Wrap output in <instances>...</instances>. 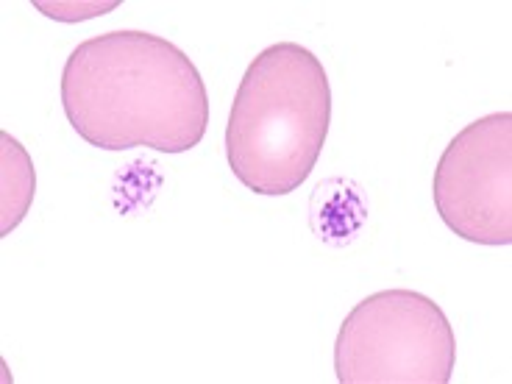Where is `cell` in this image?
<instances>
[{"label":"cell","mask_w":512,"mask_h":384,"mask_svg":"<svg viewBox=\"0 0 512 384\" xmlns=\"http://www.w3.org/2000/svg\"><path fill=\"white\" fill-rule=\"evenodd\" d=\"M368 218L362 187L346 179L320 181L312 198V226L329 245H348Z\"/></svg>","instance_id":"cell-5"},{"label":"cell","mask_w":512,"mask_h":384,"mask_svg":"<svg viewBox=\"0 0 512 384\" xmlns=\"http://www.w3.org/2000/svg\"><path fill=\"white\" fill-rule=\"evenodd\" d=\"M37 195V170L28 151L9 131L0 134V237H9Z\"/></svg>","instance_id":"cell-6"},{"label":"cell","mask_w":512,"mask_h":384,"mask_svg":"<svg viewBox=\"0 0 512 384\" xmlns=\"http://www.w3.org/2000/svg\"><path fill=\"white\" fill-rule=\"evenodd\" d=\"M432 201L465 243L512 245V112L479 117L448 142L435 167Z\"/></svg>","instance_id":"cell-4"},{"label":"cell","mask_w":512,"mask_h":384,"mask_svg":"<svg viewBox=\"0 0 512 384\" xmlns=\"http://www.w3.org/2000/svg\"><path fill=\"white\" fill-rule=\"evenodd\" d=\"M332 126V84L315 53L276 42L248 64L226 123L234 179L256 195H290L318 165Z\"/></svg>","instance_id":"cell-2"},{"label":"cell","mask_w":512,"mask_h":384,"mask_svg":"<svg viewBox=\"0 0 512 384\" xmlns=\"http://www.w3.org/2000/svg\"><path fill=\"white\" fill-rule=\"evenodd\" d=\"M457 337L446 312L415 290H382L351 309L334 340L340 384H448Z\"/></svg>","instance_id":"cell-3"},{"label":"cell","mask_w":512,"mask_h":384,"mask_svg":"<svg viewBox=\"0 0 512 384\" xmlns=\"http://www.w3.org/2000/svg\"><path fill=\"white\" fill-rule=\"evenodd\" d=\"M34 6L39 12L48 14L51 20L56 14L70 12L64 17V23H76V20H90V17H98L103 12H115L120 3L117 0H112V3H42V0H37Z\"/></svg>","instance_id":"cell-7"},{"label":"cell","mask_w":512,"mask_h":384,"mask_svg":"<svg viewBox=\"0 0 512 384\" xmlns=\"http://www.w3.org/2000/svg\"><path fill=\"white\" fill-rule=\"evenodd\" d=\"M62 109L101 151L187 154L209 126V92L187 53L148 31L78 42L62 70Z\"/></svg>","instance_id":"cell-1"}]
</instances>
